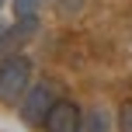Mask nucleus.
<instances>
[{"label":"nucleus","instance_id":"f257e3e1","mask_svg":"<svg viewBox=\"0 0 132 132\" xmlns=\"http://www.w3.org/2000/svg\"><path fill=\"white\" fill-rule=\"evenodd\" d=\"M31 59L24 52L0 59V104H21V97L31 87Z\"/></svg>","mask_w":132,"mask_h":132},{"label":"nucleus","instance_id":"f03ea898","mask_svg":"<svg viewBox=\"0 0 132 132\" xmlns=\"http://www.w3.org/2000/svg\"><path fill=\"white\" fill-rule=\"evenodd\" d=\"M56 101H59V94H56L52 80H31L28 94L18 104V115H21V122H24L28 129H42V122L49 118V111H52Z\"/></svg>","mask_w":132,"mask_h":132},{"label":"nucleus","instance_id":"7ed1b4c3","mask_svg":"<svg viewBox=\"0 0 132 132\" xmlns=\"http://www.w3.org/2000/svg\"><path fill=\"white\" fill-rule=\"evenodd\" d=\"M35 31H38V18H18L11 28H0V59L24 52V42H31Z\"/></svg>","mask_w":132,"mask_h":132},{"label":"nucleus","instance_id":"20e7f679","mask_svg":"<svg viewBox=\"0 0 132 132\" xmlns=\"http://www.w3.org/2000/svg\"><path fill=\"white\" fill-rule=\"evenodd\" d=\"M80 129H84V111L66 97L56 101L49 118L42 122V132H80Z\"/></svg>","mask_w":132,"mask_h":132},{"label":"nucleus","instance_id":"39448f33","mask_svg":"<svg viewBox=\"0 0 132 132\" xmlns=\"http://www.w3.org/2000/svg\"><path fill=\"white\" fill-rule=\"evenodd\" d=\"M108 125H111L108 111H104V108H94V111L84 115V129H80V132H108Z\"/></svg>","mask_w":132,"mask_h":132},{"label":"nucleus","instance_id":"423d86ee","mask_svg":"<svg viewBox=\"0 0 132 132\" xmlns=\"http://www.w3.org/2000/svg\"><path fill=\"white\" fill-rule=\"evenodd\" d=\"M45 4H49V0H11L14 18H38V11H42Z\"/></svg>","mask_w":132,"mask_h":132},{"label":"nucleus","instance_id":"0eeeda50","mask_svg":"<svg viewBox=\"0 0 132 132\" xmlns=\"http://www.w3.org/2000/svg\"><path fill=\"white\" fill-rule=\"evenodd\" d=\"M118 132H132V101H125L118 111Z\"/></svg>","mask_w":132,"mask_h":132},{"label":"nucleus","instance_id":"6e6552de","mask_svg":"<svg viewBox=\"0 0 132 132\" xmlns=\"http://www.w3.org/2000/svg\"><path fill=\"white\" fill-rule=\"evenodd\" d=\"M84 7V0H59V14H77Z\"/></svg>","mask_w":132,"mask_h":132}]
</instances>
